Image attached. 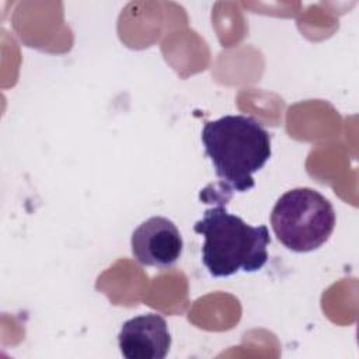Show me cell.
Listing matches in <instances>:
<instances>
[{
  "mask_svg": "<svg viewBox=\"0 0 359 359\" xmlns=\"http://www.w3.org/2000/svg\"><path fill=\"white\" fill-rule=\"evenodd\" d=\"M205 154L220 180V191L245 192L255 185L252 174L271 157V135L252 116L224 115L202 129Z\"/></svg>",
  "mask_w": 359,
  "mask_h": 359,
  "instance_id": "6da1fadb",
  "label": "cell"
},
{
  "mask_svg": "<svg viewBox=\"0 0 359 359\" xmlns=\"http://www.w3.org/2000/svg\"><path fill=\"white\" fill-rule=\"evenodd\" d=\"M223 203L226 202L205 210L202 219L194 224L195 233L205 237L201 250L203 265L213 278L261 269L268 261V227L250 226L229 213Z\"/></svg>",
  "mask_w": 359,
  "mask_h": 359,
  "instance_id": "7a4b0ae2",
  "label": "cell"
},
{
  "mask_svg": "<svg viewBox=\"0 0 359 359\" xmlns=\"http://www.w3.org/2000/svg\"><path fill=\"white\" fill-rule=\"evenodd\" d=\"M271 226L287 250L309 252L330 238L335 227V210L318 191L306 187L293 188L272 208Z\"/></svg>",
  "mask_w": 359,
  "mask_h": 359,
  "instance_id": "3957f363",
  "label": "cell"
},
{
  "mask_svg": "<svg viewBox=\"0 0 359 359\" xmlns=\"http://www.w3.org/2000/svg\"><path fill=\"white\" fill-rule=\"evenodd\" d=\"M133 258L144 266L170 268L182 254V237L177 226L163 216H153L139 224L130 238Z\"/></svg>",
  "mask_w": 359,
  "mask_h": 359,
  "instance_id": "277c9868",
  "label": "cell"
},
{
  "mask_svg": "<svg viewBox=\"0 0 359 359\" xmlns=\"http://www.w3.org/2000/svg\"><path fill=\"white\" fill-rule=\"evenodd\" d=\"M118 344L126 359H164L171 346L167 321L156 313L129 318L122 324Z\"/></svg>",
  "mask_w": 359,
  "mask_h": 359,
  "instance_id": "5b68a950",
  "label": "cell"
}]
</instances>
